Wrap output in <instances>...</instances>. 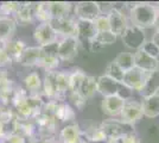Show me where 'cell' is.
Wrapping results in <instances>:
<instances>
[{
    "mask_svg": "<svg viewBox=\"0 0 159 143\" xmlns=\"http://www.w3.org/2000/svg\"><path fill=\"white\" fill-rule=\"evenodd\" d=\"M156 5L151 2H135L132 10L129 11V21L132 25L140 29H148L154 26L157 18Z\"/></svg>",
    "mask_w": 159,
    "mask_h": 143,
    "instance_id": "obj_1",
    "label": "cell"
},
{
    "mask_svg": "<svg viewBox=\"0 0 159 143\" xmlns=\"http://www.w3.org/2000/svg\"><path fill=\"white\" fill-rule=\"evenodd\" d=\"M121 40L127 48L135 50V51L140 50L143 48V45L146 43L145 30L129 24L128 27L126 29V31L121 36Z\"/></svg>",
    "mask_w": 159,
    "mask_h": 143,
    "instance_id": "obj_2",
    "label": "cell"
},
{
    "mask_svg": "<svg viewBox=\"0 0 159 143\" xmlns=\"http://www.w3.org/2000/svg\"><path fill=\"white\" fill-rule=\"evenodd\" d=\"M80 47V42L76 37L62 38L57 43V55L61 61L70 62L79 54Z\"/></svg>",
    "mask_w": 159,
    "mask_h": 143,
    "instance_id": "obj_3",
    "label": "cell"
},
{
    "mask_svg": "<svg viewBox=\"0 0 159 143\" xmlns=\"http://www.w3.org/2000/svg\"><path fill=\"white\" fill-rule=\"evenodd\" d=\"M33 40L38 44V47L42 48L58 42V36L50 25V23H39L34 27Z\"/></svg>",
    "mask_w": 159,
    "mask_h": 143,
    "instance_id": "obj_4",
    "label": "cell"
},
{
    "mask_svg": "<svg viewBox=\"0 0 159 143\" xmlns=\"http://www.w3.org/2000/svg\"><path fill=\"white\" fill-rule=\"evenodd\" d=\"M120 121L128 125H133L144 117L143 115V105L141 102L138 100H127L122 107V111L120 113Z\"/></svg>",
    "mask_w": 159,
    "mask_h": 143,
    "instance_id": "obj_5",
    "label": "cell"
},
{
    "mask_svg": "<svg viewBox=\"0 0 159 143\" xmlns=\"http://www.w3.org/2000/svg\"><path fill=\"white\" fill-rule=\"evenodd\" d=\"M58 37H76V21L73 17L56 18L49 21Z\"/></svg>",
    "mask_w": 159,
    "mask_h": 143,
    "instance_id": "obj_6",
    "label": "cell"
},
{
    "mask_svg": "<svg viewBox=\"0 0 159 143\" xmlns=\"http://www.w3.org/2000/svg\"><path fill=\"white\" fill-rule=\"evenodd\" d=\"M76 38L79 40L80 45L87 43L88 50H89V44L90 42L95 38V36L98 34L95 25L93 21H84V19H76Z\"/></svg>",
    "mask_w": 159,
    "mask_h": 143,
    "instance_id": "obj_7",
    "label": "cell"
},
{
    "mask_svg": "<svg viewBox=\"0 0 159 143\" xmlns=\"http://www.w3.org/2000/svg\"><path fill=\"white\" fill-rule=\"evenodd\" d=\"M74 14L76 19L94 21L100 16L99 6L95 1H81L74 5Z\"/></svg>",
    "mask_w": 159,
    "mask_h": 143,
    "instance_id": "obj_8",
    "label": "cell"
},
{
    "mask_svg": "<svg viewBox=\"0 0 159 143\" xmlns=\"http://www.w3.org/2000/svg\"><path fill=\"white\" fill-rule=\"evenodd\" d=\"M108 19H109V27L111 31L118 36H122L124 32L126 31V29L129 25V21L127 18V14L121 12L118 8H113L112 12L108 14Z\"/></svg>",
    "mask_w": 159,
    "mask_h": 143,
    "instance_id": "obj_9",
    "label": "cell"
},
{
    "mask_svg": "<svg viewBox=\"0 0 159 143\" xmlns=\"http://www.w3.org/2000/svg\"><path fill=\"white\" fill-rule=\"evenodd\" d=\"M125 102H126L118 94L105 97L102 102H101V110L109 118L119 117L121 111H122V107L125 105Z\"/></svg>",
    "mask_w": 159,
    "mask_h": 143,
    "instance_id": "obj_10",
    "label": "cell"
},
{
    "mask_svg": "<svg viewBox=\"0 0 159 143\" xmlns=\"http://www.w3.org/2000/svg\"><path fill=\"white\" fill-rule=\"evenodd\" d=\"M146 73H144L143 70H140L139 68L134 67L128 72H125L124 75V80L121 82V85L126 86L127 88L132 89V91H138L140 92V89L143 88L144 83L146 80Z\"/></svg>",
    "mask_w": 159,
    "mask_h": 143,
    "instance_id": "obj_11",
    "label": "cell"
},
{
    "mask_svg": "<svg viewBox=\"0 0 159 143\" xmlns=\"http://www.w3.org/2000/svg\"><path fill=\"white\" fill-rule=\"evenodd\" d=\"M134 63L135 67L143 70L144 73L148 74L153 70L159 69V61L158 59H153L150 55H147L145 51H143L141 49L137 50L134 53Z\"/></svg>",
    "mask_w": 159,
    "mask_h": 143,
    "instance_id": "obj_12",
    "label": "cell"
},
{
    "mask_svg": "<svg viewBox=\"0 0 159 143\" xmlns=\"http://www.w3.org/2000/svg\"><path fill=\"white\" fill-rule=\"evenodd\" d=\"M83 132L77 123L66 125L60 131V143H82Z\"/></svg>",
    "mask_w": 159,
    "mask_h": 143,
    "instance_id": "obj_13",
    "label": "cell"
},
{
    "mask_svg": "<svg viewBox=\"0 0 159 143\" xmlns=\"http://www.w3.org/2000/svg\"><path fill=\"white\" fill-rule=\"evenodd\" d=\"M13 19L17 25H27L36 21L34 2H20L17 12L13 16Z\"/></svg>",
    "mask_w": 159,
    "mask_h": 143,
    "instance_id": "obj_14",
    "label": "cell"
},
{
    "mask_svg": "<svg viewBox=\"0 0 159 143\" xmlns=\"http://www.w3.org/2000/svg\"><path fill=\"white\" fill-rule=\"evenodd\" d=\"M140 95L143 97V99L150 98L152 95H156L159 93V69L153 70L151 73L146 75L145 83L143 86V88L140 89Z\"/></svg>",
    "mask_w": 159,
    "mask_h": 143,
    "instance_id": "obj_15",
    "label": "cell"
},
{
    "mask_svg": "<svg viewBox=\"0 0 159 143\" xmlns=\"http://www.w3.org/2000/svg\"><path fill=\"white\" fill-rule=\"evenodd\" d=\"M96 83H98V92L103 95V98L119 93L120 83L113 80L112 78H109L106 74L99 76L96 79Z\"/></svg>",
    "mask_w": 159,
    "mask_h": 143,
    "instance_id": "obj_16",
    "label": "cell"
},
{
    "mask_svg": "<svg viewBox=\"0 0 159 143\" xmlns=\"http://www.w3.org/2000/svg\"><path fill=\"white\" fill-rule=\"evenodd\" d=\"M40 56H42V48L40 47H27L26 50L23 53L19 60V64L24 67H38Z\"/></svg>",
    "mask_w": 159,
    "mask_h": 143,
    "instance_id": "obj_17",
    "label": "cell"
},
{
    "mask_svg": "<svg viewBox=\"0 0 159 143\" xmlns=\"http://www.w3.org/2000/svg\"><path fill=\"white\" fill-rule=\"evenodd\" d=\"M55 117L61 122H70L76 117V112L73 106L66 102V100H57L56 109H55Z\"/></svg>",
    "mask_w": 159,
    "mask_h": 143,
    "instance_id": "obj_18",
    "label": "cell"
},
{
    "mask_svg": "<svg viewBox=\"0 0 159 143\" xmlns=\"http://www.w3.org/2000/svg\"><path fill=\"white\" fill-rule=\"evenodd\" d=\"M48 5L51 14V19L70 17V13L74 8V5L71 2H63V1H58V2L52 1V2H48Z\"/></svg>",
    "mask_w": 159,
    "mask_h": 143,
    "instance_id": "obj_19",
    "label": "cell"
},
{
    "mask_svg": "<svg viewBox=\"0 0 159 143\" xmlns=\"http://www.w3.org/2000/svg\"><path fill=\"white\" fill-rule=\"evenodd\" d=\"M23 87L29 92V94L42 92L43 87V79L40 78L38 72H31L24 76L23 79Z\"/></svg>",
    "mask_w": 159,
    "mask_h": 143,
    "instance_id": "obj_20",
    "label": "cell"
},
{
    "mask_svg": "<svg viewBox=\"0 0 159 143\" xmlns=\"http://www.w3.org/2000/svg\"><path fill=\"white\" fill-rule=\"evenodd\" d=\"M17 24L13 18L0 17V42H10L16 32Z\"/></svg>",
    "mask_w": 159,
    "mask_h": 143,
    "instance_id": "obj_21",
    "label": "cell"
},
{
    "mask_svg": "<svg viewBox=\"0 0 159 143\" xmlns=\"http://www.w3.org/2000/svg\"><path fill=\"white\" fill-rule=\"evenodd\" d=\"M141 105L144 116L147 118H157L159 116V93L144 99Z\"/></svg>",
    "mask_w": 159,
    "mask_h": 143,
    "instance_id": "obj_22",
    "label": "cell"
},
{
    "mask_svg": "<svg viewBox=\"0 0 159 143\" xmlns=\"http://www.w3.org/2000/svg\"><path fill=\"white\" fill-rule=\"evenodd\" d=\"M27 47L29 45L23 40H13V38L10 42H7L6 44L7 53L10 55V57L12 59V61L17 62V63L19 62L21 55L26 50Z\"/></svg>",
    "mask_w": 159,
    "mask_h": 143,
    "instance_id": "obj_23",
    "label": "cell"
},
{
    "mask_svg": "<svg viewBox=\"0 0 159 143\" xmlns=\"http://www.w3.org/2000/svg\"><path fill=\"white\" fill-rule=\"evenodd\" d=\"M80 94L83 98H86L87 100L93 98L95 93L98 92V83H96V79L92 76V75H87L84 80L82 81V85L79 89Z\"/></svg>",
    "mask_w": 159,
    "mask_h": 143,
    "instance_id": "obj_24",
    "label": "cell"
},
{
    "mask_svg": "<svg viewBox=\"0 0 159 143\" xmlns=\"http://www.w3.org/2000/svg\"><path fill=\"white\" fill-rule=\"evenodd\" d=\"M17 87V83L11 79L10 81L0 87V105L1 106H11L12 97Z\"/></svg>",
    "mask_w": 159,
    "mask_h": 143,
    "instance_id": "obj_25",
    "label": "cell"
},
{
    "mask_svg": "<svg viewBox=\"0 0 159 143\" xmlns=\"http://www.w3.org/2000/svg\"><path fill=\"white\" fill-rule=\"evenodd\" d=\"M114 62H115L124 72H128V70H131L132 68L135 67V63H134V53L121 51V53L118 54V56L114 59Z\"/></svg>",
    "mask_w": 159,
    "mask_h": 143,
    "instance_id": "obj_26",
    "label": "cell"
},
{
    "mask_svg": "<svg viewBox=\"0 0 159 143\" xmlns=\"http://www.w3.org/2000/svg\"><path fill=\"white\" fill-rule=\"evenodd\" d=\"M87 76V74L82 70V69H75L73 72L69 73V93L73 92H79L80 87L82 85V81L84 80V78Z\"/></svg>",
    "mask_w": 159,
    "mask_h": 143,
    "instance_id": "obj_27",
    "label": "cell"
},
{
    "mask_svg": "<svg viewBox=\"0 0 159 143\" xmlns=\"http://www.w3.org/2000/svg\"><path fill=\"white\" fill-rule=\"evenodd\" d=\"M83 136H86V140L90 143H105L107 141L106 134L100 126H90L86 132H83Z\"/></svg>",
    "mask_w": 159,
    "mask_h": 143,
    "instance_id": "obj_28",
    "label": "cell"
},
{
    "mask_svg": "<svg viewBox=\"0 0 159 143\" xmlns=\"http://www.w3.org/2000/svg\"><path fill=\"white\" fill-rule=\"evenodd\" d=\"M34 18L39 23H49L51 21V14L49 11L48 2H37L34 4Z\"/></svg>",
    "mask_w": 159,
    "mask_h": 143,
    "instance_id": "obj_29",
    "label": "cell"
},
{
    "mask_svg": "<svg viewBox=\"0 0 159 143\" xmlns=\"http://www.w3.org/2000/svg\"><path fill=\"white\" fill-rule=\"evenodd\" d=\"M105 74L108 75L109 78H112L113 80H115L116 82L121 83L122 80H124L125 72L120 68L115 62L112 61V62H109V63H108V66L106 67V72H105Z\"/></svg>",
    "mask_w": 159,
    "mask_h": 143,
    "instance_id": "obj_30",
    "label": "cell"
},
{
    "mask_svg": "<svg viewBox=\"0 0 159 143\" xmlns=\"http://www.w3.org/2000/svg\"><path fill=\"white\" fill-rule=\"evenodd\" d=\"M16 112L11 106H1L0 105V122L10 126L16 119Z\"/></svg>",
    "mask_w": 159,
    "mask_h": 143,
    "instance_id": "obj_31",
    "label": "cell"
},
{
    "mask_svg": "<svg viewBox=\"0 0 159 143\" xmlns=\"http://www.w3.org/2000/svg\"><path fill=\"white\" fill-rule=\"evenodd\" d=\"M116 36L113 34L112 31L109 30V31H103V32H98L96 36H95V38H94V41H96L98 43L100 44H102L103 47H106V45H111V44H114L115 42H116Z\"/></svg>",
    "mask_w": 159,
    "mask_h": 143,
    "instance_id": "obj_32",
    "label": "cell"
},
{
    "mask_svg": "<svg viewBox=\"0 0 159 143\" xmlns=\"http://www.w3.org/2000/svg\"><path fill=\"white\" fill-rule=\"evenodd\" d=\"M68 98L70 100V105L73 106L74 109H77L81 111V110L84 109V106L87 105V99L80 94V92L68 93Z\"/></svg>",
    "mask_w": 159,
    "mask_h": 143,
    "instance_id": "obj_33",
    "label": "cell"
},
{
    "mask_svg": "<svg viewBox=\"0 0 159 143\" xmlns=\"http://www.w3.org/2000/svg\"><path fill=\"white\" fill-rule=\"evenodd\" d=\"M6 42H0V68H8L13 63L12 59L7 53Z\"/></svg>",
    "mask_w": 159,
    "mask_h": 143,
    "instance_id": "obj_34",
    "label": "cell"
},
{
    "mask_svg": "<svg viewBox=\"0 0 159 143\" xmlns=\"http://www.w3.org/2000/svg\"><path fill=\"white\" fill-rule=\"evenodd\" d=\"M93 23H94V25H95V29H96L98 32H103V31H109V30H111L108 16H102V14H100Z\"/></svg>",
    "mask_w": 159,
    "mask_h": 143,
    "instance_id": "obj_35",
    "label": "cell"
},
{
    "mask_svg": "<svg viewBox=\"0 0 159 143\" xmlns=\"http://www.w3.org/2000/svg\"><path fill=\"white\" fill-rule=\"evenodd\" d=\"M141 50L145 51L146 54L150 55L153 59H158L159 57V48L152 41H146V43L141 48Z\"/></svg>",
    "mask_w": 159,
    "mask_h": 143,
    "instance_id": "obj_36",
    "label": "cell"
},
{
    "mask_svg": "<svg viewBox=\"0 0 159 143\" xmlns=\"http://www.w3.org/2000/svg\"><path fill=\"white\" fill-rule=\"evenodd\" d=\"M4 142L5 143H26L27 138H25L23 135H20L18 132H11V134H8V135L5 137Z\"/></svg>",
    "mask_w": 159,
    "mask_h": 143,
    "instance_id": "obj_37",
    "label": "cell"
},
{
    "mask_svg": "<svg viewBox=\"0 0 159 143\" xmlns=\"http://www.w3.org/2000/svg\"><path fill=\"white\" fill-rule=\"evenodd\" d=\"M120 143H140V141L139 137L137 136L134 134V131H133V132H128V134H126V135H124V136L121 137Z\"/></svg>",
    "mask_w": 159,
    "mask_h": 143,
    "instance_id": "obj_38",
    "label": "cell"
},
{
    "mask_svg": "<svg viewBox=\"0 0 159 143\" xmlns=\"http://www.w3.org/2000/svg\"><path fill=\"white\" fill-rule=\"evenodd\" d=\"M11 80L10 75H8V70L7 68H0V87L4 86L5 83Z\"/></svg>",
    "mask_w": 159,
    "mask_h": 143,
    "instance_id": "obj_39",
    "label": "cell"
},
{
    "mask_svg": "<svg viewBox=\"0 0 159 143\" xmlns=\"http://www.w3.org/2000/svg\"><path fill=\"white\" fill-rule=\"evenodd\" d=\"M8 134H10V129H8V126L5 125L4 123L0 122V141L5 140V137H6Z\"/></svg>",
    "mask_w": 159,
    "mask_h": 143,
    "instance_id": "obj_40",
    "label": "cell"
},
{
    "mask_svg": "<svg viewBox=\"0 0 159 143\" xmlns=\"http://www.w3.org/2000/svg\"><path fill=\"white\" fill-rule=\"evenodd\" d=\"M148 135L151 137H157L159 135V128L157 125H151L148 128Z\"/></svg>",
    "mask_w": 159,
    "mask_h": 143,
    "instance_id": "obj_41",
    "label": "cell"
},
{
    "mask_svg": "<svg viewBox=\"0 0 159 143\" xmlns=\"http://www.w3.org/2000/svg\"><path fill=\"white\" fill-rule=\"evenodd\" d=\"M152 42L159 48V31H156V32H154V35H153V37H152Z\"/></svg>",
    "mask_w": 159,
    "mask_h": 143,
    "instance_id": "obj_42",
    "label": "cell"
},
{
    "mask_svg": "<svg viewBox=\"0 0 159 143\" xmlns=\"http://www.w3.org/2000/svg\"><path fill=\"white\" fill-rule=\"evenodd\" d=\"M154 29L156 31H159V14H157V18H156V21H154Z\"/></svg>",
    "mask_w": 159,
    "mask_h": 143,
    "instance_id": "obj_43",
    "label": "cell"
},
{
    "mask_svg": "<svg viewBox=\"0 0 159 143\" xmlns=\"http://www.w3.org/2000/svg\"><path fill=\"white\" fill-rule=\"evenodd\" d=\"M156 10H157V13L159 14V2L157 4V5H156Z\"/></svg>",
    "mask_w": 159,
    "mask_h": 143,
    "instance_id": "obj_44",
    "label": "cell"
}]
</instances>
